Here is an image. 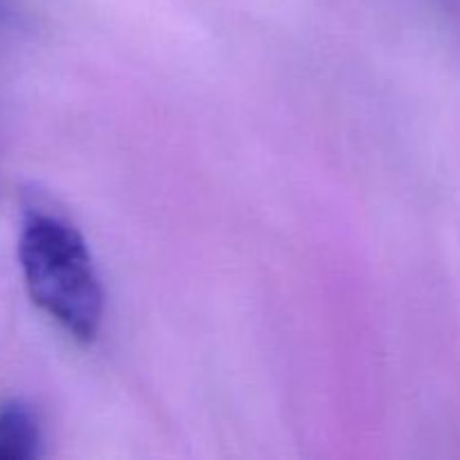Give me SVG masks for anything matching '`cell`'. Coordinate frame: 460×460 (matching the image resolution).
Segmentation results:
<instances>
[{"label":"cell","mask_w":460,"mask_h":460,"mask_svg":"<svg viewBox=\"0 0 460 460\" xmlns=\"http://www.w3.org/2000/svg\"><path fill=\"white\" fill-rule=\"evenodd\" d=\"M18 261L30 299L75 340L93 341L103 322V290L81 234L58 216L30 211Z\"/></svg>","instance_id":"obj_1"},{"label":"cell","mask_w":460,"mask_h":460,"mask_svg":"<svg viewBox=\"0 0 460 460\" xmlns=\"http://www.w3.org/2000/svg\"><path fill=\"white\" fill-rule=\"evenodd\" d=\"M40 429L30 407L9 402L0 409V460H30L39 456Z\"/></svg>","instance_id":"obj_2"},{"label":"cell","mask_w":460,"mask_h":460,"mask_svg":"<svg viewBox=\"0 0 460 460\" xmlns=\"http://www.w3.org/2000/svg\"><path fill=\"white\" fill-rule=\"evenodd\" d=\"M4 16V7H3V3H0V18Z\"/></svg>","instance_id":"obj_3"}]
</instances>
